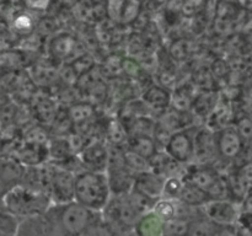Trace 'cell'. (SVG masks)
Returning <instances> with one entry per match:
<instances>
[{
	"mask_svg": "<svg viewBox=\"0 0 252 236\" xmlns=\"http://www.w3.org/2000/svg\"><path fill=\"white\" fill-rule=\"evenodd\" d=\"M98 213L78 202L51 203L42 215L30 218L34 236H81Z\"/></svg>",
	"mask_w": 252,
	"mask_h": 236,
	"instance_id": "cell-1",
	"label": "cell"
},
{
	"mask_svg": "<svg viewBox=\"0 0 252 236\" xmlns=\"http://www.w3.org/2000/svg\"><path fill=\"white\" fill-rule=\"evenodd\" d=\"M111 198L106 172L81 170L75 174L74 201L85 208L101 213Z\"/></svg>",
	"mask_w": 252,
	"mask_h": 236,
	"instance_id": "cell-2",
	"label": "cell"
},
{
	"mask_svg": "<svg viewBox=\"0 0 252 236\" xmlns=\"http://www.w3.org/2000/svg\"><path fill=\"white\" fill-rule=\"evenodd\" d=\"M51 203L49 194L34 191L24 184L7 189L4 196V209L19 220L42 215Z\"/></svg>",
	"mask_w": 252,
	"mask_h": 236,
	"instance_id": "cell-3",
	"label": "cell"
},
{
	"mask_svg": "<svg viewBox=\"0 0 252 236\" xmlns=\"http://www.w3.org/2000/svg\"><path fill=\"white\" fill-rule=\"evenodd\" d=\"M101 215L110 221L121 233L126 234L134 228L142 214L132 206L127 194L122 196H111Z\"/></svg>",
	"mask_w": 252,
	"mask_h": 236,
	"instance_id": "cell-4",
	"label": "cell"
},
{
	"mask_svg": "<svg viewBox=\"0 0 252 236\" xmlns=\"http://www.w3.org/2000/svg\"><path fill=\"white\" fill-rule=\"evenodd\" d=\"M198 127L184 128L171 133L162 149L181 165H189L193 162L194 155V135Z\"/></svg>",
	"mask_w": 252,
	"mask_h": 236,
	"instance_id": "cell-5",
	"label": "cell"
},
{
	"mask_svg": "<svg viewBox=\"0 0 252 236\" xmlns=\"http://www.w3.org/2000/svg\"><path fill=\"white\" fill-rule=\"evenodd\" d=\"M49 197L52 203H69L74 201L75 174L48 162Z\"/></svg>",
	"mask_w": 252,
	"mask_h": 236,
	"instance_id": "cell-6",
	"label": "cell"
},
{
	"mask_svg": "<svg viewBox=\"0 0 252 236\" xmlns=\"http://www.w3.org/2000/svg\"><path fill=\"white\" fill-rule=\"evenodd\" d=\"M202 210L211 220L220 226L236 225L241 213L238 202L229 198L211 199L202 206Z\"/></svg>",
	"mask_w": 252,
	"mask_h": 236,
	"instance_id": "cell-7",
	"label": "cell"
},
{
	"mask_svg": "<svg viewBox=\"0 0 252 236\" xmlns=\"http://www.w3.org/2000/svg\"><path fill=\"white\" fill-rule=\"evenodd\" d=\"M218 148H217L216 132L209 128L198 127L194 135V155L193 162L199 165H213L219 161Z\"/></svg>",
	"mask_w": 252,
	"mask_h": 236,
	"instance_id": "cell-8",
	"label": "cell"
},
{
	"mask_svg": "<svg viewBox=\"0 0 252 236\" xmlns=\"http://www.w3.org/2000/svg\"><path fill=\"white\" fill-rule=\"evenodd\" d=\"M84 170L106 172L110 160V147L107 142L94 140L88 143L78 154Z\"/></svg>",
	"mask_w": 252,
	"mask_h": 236,
	"instance_id": "cell-9",
	"label": "cell"
},
{
	"mask_svg": "<svg viewBox=\"0 0 252 236\" xmlns=\"http://www.w3.org/2000/svg\"><path fill=\"white\" fill-rule=\"evenodd\" d=\"M216 140L220 160H233L240 154L244 142L234 125H226L217 130Z\"/></svg>",
	"mask_w": 252,
	"mask_h": 236,
	"instance_id": "cell-10",
	"label": "cell"
},
{
	"mask_svg": "<svg viewBox=\"0 0 252 236\" xmlns=\"http://www.w3.org/2000/svg\"><path fill=\"white\" fill-rule=\"evenodd\" d=\"M108 16L115 22L127 25L134 21L139 12L138 0H108Z\"/></svg>",
	"mask_w": 252,
	"mask_h": 236,
	"instance_id": "cell-11",
	"label": "cell"
},
{
	"mask_svg": "<svg viewBox=\"0 0 252 236\" xmlns=\"http://www.w3.org/2000/svg\"><path fill=\"white\" fill-rule=\"evenodd\" d=\"M171 96L172 93L164 86L153 85L142 95V102L147 106L148 110L164 113L167 108L171 107Z\"/></svg>",
	"mask_w": 252,
	"mask_h": 236,
	"instance_id": "cell-12",
	"label": "cell"
},
{
	"mask_svg": "<svg viewBox=\"0 0 252 236\" xmlns=\"http://www.w3.org/2000/svg\"><path fill=\"white\" fill-rule=\"evenodd\" d=\"M165 177L160 176V175L155 174L152 170L148 171L139 172L135 175L134 184L133 187L142 191L143 193L148 194L152 198H160L162 194V188H164Z\"/></svg>",
	"mask_w": 252,
	"mask_h": 236,
	"instance_id": "cell-13",
	"label": "cell"
},
{
	"mask_svg": "<svg viewBox=\"0 0 252 236\" xmlns=\"http://www.w3.org/2000/svg\"><path fill=\"white\" fill-rule=\"evenodd\" d=\"M125 147L130 151L147 159L148 161L158 150H160L154 137L152 134H144V133H134V134L128 135Z\"/></svg>",
	"mask_w": 252,
	"mask_h": 236,
	"instance_id": "cell-14",
	"label": "cell"
},
{
	"mask_svg": "<svg viewBox=\"0 0 252 236\" xmlns=\"http://www.w3.org/2000/svg\"><path fill=\"white\" fill-rule=\"evenodd\" d=\"M79 44L70 34H61L52 41L51 53L59 60H71L73 58H79L80 53L78 52Z\"/></svg>",
	"mask_w": 252,
	"mask_h": 236,
	"instance_id": "cell-15",
	"label": "cell"
},
{
	"mask_svg": "<svg viewBox=\"0 0 252 236\" xmlns=\"http://www.w3.org/2000/svg\"><path fill=\"white\" fill-rule=\"evenodd\" d=\"M219 229H220V225L211 220L203 213L201 206L199 210L189 219L186 236H217Z\"/></svg>",
	"mask_w": 252,
	"mask_h": 236,
	"instance_id": "cell-16",
	"label": "cell"
},
{
	"mask_svg": "<svg viewBox=\"0 0 252 236\" xmlns=\"http://www.w3.org/2000/svg\"><path fill=\"white\" fill-rule=\"evenodd\" d=\"M211 199L212 197L203 188L184 177V184H182L181 193L179 197L180 202L187 204V206L201 208Z\"/></svg>",
	"mask_w": 252,
	"mask_h": 236,
	"instance_id": "cell-17",
	"label": "cell"
},
{
	"mask_svg": "<svg viewBox=\"0 0 252 236\" xmlns=\"http://www.w3.org/2000/svg\"><path fill=\"white\" fill-rule=\"evenodd\" d=\"M164 221L152 210L140 216L133 230L138 236H165Z\"/></svg>",
	"mask_w": 252,
	"mask_h": 236,
	"instance_id": "cell-18",
	"label": "cell"
},
{
	"mask_svg": "<svg viewBox=\"0 0 252 236\" xmlns=\"http://www.w3.org/2000/svg\"><path fill=\"white\" fill-rule=\"evenodd\" d=\"M81 236H125L117 228L112 225L110 221L106 220L101 213L89 224Z\"/></svg>",
	"mask_w": 252,
	"mask_h": 236,
	"instance_id": "cell-19",
	"label": "cell"
},
{
	"mask_svg": "<svg viewBox=\"0 0 252 236\" xmlns=\"http://www.w3.org/2000/svg\"><path fill=\"white\" fill-rule=\"evenodd\" d=\"M153 213L161 219L162 221H169L171 219L176 218L177 214V199H169L160 197L157 199L152 209Z\"/></svg>",
	"mask_w": 252,
	"mask_h": 236,
	"instance_id": "cell-20",
	"label": "cell"
},
{
	"mask_svg": "<svg viewBox=\"0 0 252 236\" xmlns=\"http://www.w3.org/2000/svg\"><path fill=\"white\" fill-rule=\"evenodd\" d=\"M182 184H184V177H166L164 182V188H162L161 197L169 199H179L180 193H181L182 189Z\"/></svg>",
	"mask_w": 252,
	"mask_h": 236,
	"instance_id": "cell-21",
	"label": "cell"
},
{
	"mask_svg": "<svg viewBox=\"0 0 252 236\" xmlns=\"http://www.w3.org/2000/svg\"><path fill=\"white\" fill-rule=\"evenodd\" d=\"M20 220L6 211L5 209H0V233L6 234V235L15 236L17 228H19Z\"/></svg>",
	"mask_w": 252,
	"mask_h": 236,
	"instance_id": "cell-22",
	"label": "cell"
},
{
	"mask_svg": "<svg viewBox=\"0 0 252 236\" xmlns=\"http://www.w3.org/2000/svg\"><path fill=\"white\" fill-rule=\"evenodd\" d=\"M236 129H238L243 142L248 140V138H252V122L249 118H243V120L239 123Z\"/></svg>",
	"mask_w": 252,
	"mask_h": 236,
	"instance_id": "cell-23",
	"label": "cell"
},
{
	"mask_svg": "<svg viewBox=\"0 0 252 236\" xmlns=\"http://www.w3.org/2000/svg\"><path fill=\"white\" fill-rule=\"evenodd\" d=\"M217 236H239V231L236 225L220 226Z\"/></svg>",
	"mask_w": 252,
	"mask_h": 236,
	"instance_id": "cell-24",
	"label": "cell"
},
{
	"mask_svg": "<svg viewBox=\"0 0 252 236\" xmlns=\"http://www.w3.org/2000/svg\"><path fill=\"white\" fill-rule=\"evenodd\" d=\"M30 5L32 7H44L47 4H48V0H29Z\"/></svg>",
	"mask_w": 252,
	"mask_h": 236,
	"instance_id": "cell-25",
	"label": "cell"
}]
</instances>
